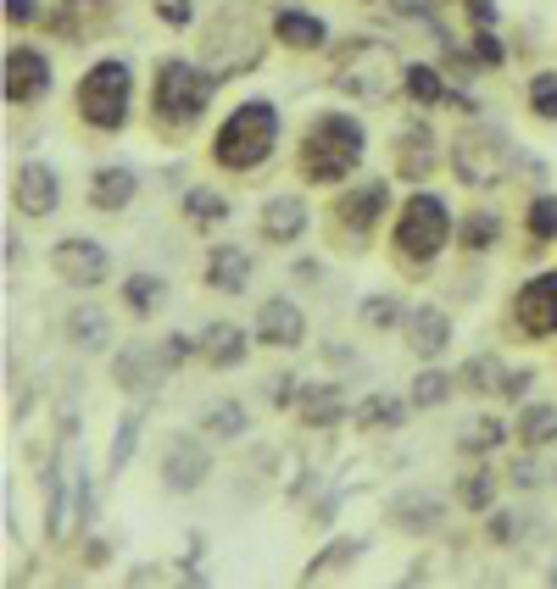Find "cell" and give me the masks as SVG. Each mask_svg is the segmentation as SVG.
<instances>
[{
  "label": "cell",
  "mask_w": 557,
  "mask_h": 589,
  "mask_svg": "<svg viewBox=\"0 0 557 589\" xmlns=\"http://www.w3.org/2000/svg\"><path fill=\"white\" fill-rule=\"evenodd\" d=\"M278 145V112L268 101H246L223 117L218 139H212V162L228 173H257Z\"/></svg>",
  "instance_id": "obj_1"
},
{
  "label": "cell",
  "mask_w": 557,
  "mask_h": 589,
  "mask_svg": "<svg viewBox=\"0 0 557 589\" xmlns=\"http://www.w3.org/2000/svg\"><path fill=\"white\" fill-rule=\"evenodd\" d=\"M335 84L351 101H391L396 84H407V67L385 39H346L335 51Z\"/></svg>",
  "instance_id": "obj_2"
},
{
  "label": "cell",
  "mask_w": 557,
  "mask_h": 589,
  "mask_svg": "<svg viewBox=\"0 0 557 589\" xmlns=\"http://www.w3.org/2000/svg\"><path fill=\"white\" fill-rule=\"evenodd\" d=\"M362 167V128L357 117H318L301 139V173L312 184H346Z\"/></svg>",
  "instance_id": "obj_3"
},
{
  "label": "cell",
  "mask_w": 557,
  "mask_h": 589,
  "mask_svg": "<svg viewBox=\"0 0 557 589\" xmlns=\"http://www.w3.org/2000/svg\"><path fill=\"white\" fill-rule=\"evenodd\" d=\"M262 51H268V39H262V28H257L240 7L218 12V17L201 28V67L218 73V78L251 73V67L262 62Z\"/></svg>",
  "instance_id": "obj_4"
},
{
  "label": "cell",
  "mask_w": 557,
  "mask_h": 589,
  "mask_svg": "<svg viewBox=\"0 0 557 589\" xmlns=\"http://www.w3.org/2000/svg\"><path fill=\"white\" fill-rule=\"evenodd\" d=\"M451 173L469 189H496L513 173V145H507L496 123H462L451 139Z\"/></svg>",
  "instance_id": "obj_5"
},
{
  "label": "cell",
  "mask_w": 557,
  "mask_h": 589,
  "mask_svg": "<svg viewBox=\"0 0 557 589\" xmlns=\"http://www.w3.org/2000/svg\"><path fill=\"white\" fill-rule=\"evenodd\" d=\"M446 239H451V212H446V201L441 195H424L418 189L412 201L401 206V217H396V256H401V267H430L441 251H446Z\"/></svg>",
  "instance_id": "obj_6"
},
{
  "label": "cell",
  "mask_w": 557,
  "mask_h": 589,
  "mask_svg": "<svg viewBox=\"0 0 557 589\" xmlns=\"http://www.w3.org/2000/svg\"><path fill=\"white\" fill-rule=\"evenodd\" d=\"M212 84H218V73H201L190 62H162L157 84H151V106H157V117H168L173 128H184V123H196L207 112Z\"/></svg>",
  "instance_id": "obj_7"
},
{
  "label": "cell",
  "mask_w": 557,
  "mask_h": 589,
  "mask_svg": "<svg viewBox=\"0 0 557 589\" xmlns=\"http://www.w3.org/2000/svg\"><path fill=\"white\" fill-rule=\"evenodd\" d=\"M128 101H134V78H128L123 62H96L78 84V117L89 128H123Z\"/></svg>",
  "instance_id": "obj_8"
},
{
  "label": "cell",
  "mask_w": 557,
  "mask_h": 589,
  "mask_svg": "<svg viewBox=\"0 0 557 589\" xmlns=\"http://www.w3.org/2000/svg\"><path fill=\"white\" fill-rule=\"evenodd\" d=\"M184 356H190V339H184V334L162 339V346H128V351L117 356V378H123L128 389H151V384H162Z\"/></svg>",
  "instance_id": "obj_9"
},
{
  "label": "cell",
  "mask_w": 557,
  "mask_h": 589,
  "mask_svg": "<svg viewBox=\"0 0 557 589\" xmlns=\"http://www.w3.org/2000/svg\"><path fill=\"white\" fill-rule=\"evenodd\" d=\"M513 323L524 339H552L557 334V273H535L513 294Z\"/></svg>",
  "instance_id": "obj_10"
},
{
  "label": "cell",
  "mask_w": 557,
  "mask_h": 589,
  "mask_svg": "<svg viewBox=\"0 0 557 589\" xmlns=\"http://www.w3.org/2000/svg\"><path fill=\"white\" fill-rule=\"evenodd\" d=\"M51 267H57V278H67L73 289H96V284L112 273V256L101 251L96 239H62L57 251H51Z\"/></svg>",
  "instance_id": "obj_11"
},
{
  "label": "cell",
  "mask_w": 557,
  "mask_h": 589,
  "mask_svg": "<svg viewBox=\"0 0 557 589\" xmlns=\"http://www.w3.org/2000/svg\"><path fill=\"white\" fill-rule=\"evenodd\" d=\"M51 89V62L34 45H12L7 51V101L12 106H34L39 95Z\"/></svg>",
  "instance_id": "obj_12"
},
{
  "label": "cell",
  "mask_w": 557,
  "mask_h": 589,
  "mask_svg": "<svg viewBox=\"0 0 557 589\" xmlns=\"http://www.w3.org/2000/svg\"><path fill=\"white\" fill-rule=\"evenodd\" d=\"M12 201L28 212V217H51L62 206V178L51 162H23L17 178H12Z\"/></svg>",
  "instance_id": "obj_13"
},
{
  "label": "cell",
  "mask_w": 557,
  "mask_h": 589,
  "mask_svg": "<svg viewBox=\"0 0 557 589\" xmlns=\"http://www.w3.org/2000/svg\"><path fill=\"white\" fill-rule=\"evenodd\" d=\"M385 206H391V184H385V178H368V184H357L351 195H341V206H335V223H341L351 239H362L368 228H380Z\"/></svg>",
  "instance_id": "obj_14"
},
{
  "label": "cell",
  "mask_w": 557,
  "mask_h": 589,
  "mask_svg": "<svg viewBox=\"0 0 557 589\" xmlns=\"http://www.w3.org/2000/svg\"><path fill=\"white\" fill-rule=\"evenodd\" d=\"M257 339H262V346H273V351L301 346V339H307V317H301V306L290 301V294H273V301H262Z\"/></svg>",
  "instance_id": "obj_15"
},
{
  "label": "cell",
  "mask_w": 557,
  "mask_h": 589,
  "mask_svg": "<svg viewBox=\"0 0 557 589\" xmlns=\"http://www.w3.org/2000/svg\"><path fill=\"white\" fill-rule=\"evenodd\" d=\"M207 451H201V439H173L168 446V462H162V478H168V489L173 496H190V489H201V478H207Z\"/></svg>",
  "instance_id": "obj_16"
},
{
  "label": "cell",
  "mask_w": 557,
  "mask_h": 589,
  "mask_svg": "<svg viewBox=\"0 0 557 589\" xmlns=\"http://www.w3.org/2000/svg\"><path fill=\"white\" fill-rule=\"evenodd\" d=\"M407 346H412V356H441L446 346H451V317L441 312V306H412L407 312Z\"/></svg>",
  "instance_id": "obj_17"
},
{
  "label": "cell",
  "mask_w": 557,
  "mask_h": 589,
  "mask_svg": "<svg viewBox=\"0 0 557 589\" xmlns=\"http://www.w3.org/2000/svg\"><path fill=\"white\" fill-rule=\"evenodd\" d=\"M117 12V0H62L57 7V34L62 39H96Z\"/></svg>",
  "instance_id": "obj_18"
},
{
  "label": "cell",
  "mask_w": 557,
  "mask_h": 589,
  "mask_svg": "<svg viewBox=\"0 0 557 589\" xmlns=\"http://www.w3.org/2000/svg\"><path fill=\"white\" fill-rule=\"evenodd\" d=\"M246 278H251V256L240 251V245H218V251L207 256V284L218 294H246Z\"/></svg>",
  "instance_id": "obj_19"
},
{
  "label": "cell",
  "mask_w": 557,
  "mask_h": 589,
  "mask_svg": "<svg viewBox=\"0 0 557 589\" xmlns=\"http://www.w3.org/2000/svg\"><path fill=\"white\" fill-rule=\"evenodd\" d=\"M262 234H268L273 245L301 239V234H307V206L296 201V195H273V201L262 206Z\"/></svg>",
  "instance_id": "obj_20"
},
{
  "label": "cell",
  "mask_w": 557,
  "mask_h": 589,
  "mask_svg": "<svg viewBox=\"0 0 557 589\" xmlns=\"http://www.w3.org/2000/svg\"><path fill=\"white\" fill-rule=\"evenodd\" d=\"M273 34L290 45V51H323V45H330V28H323L312 12H296V7H285L273 17Z\"/></svg>",
  "instance_id": "obj_21"
},
{
  "label": "cell",
  "mask_w": 557,
  "mask_h": 589,
  "mask_svg": "<svg viewBox=\"0 0 557 589\" xmlns=\"http://www.w3.org/2000/svg\"><path fill=\"white\" fill-rule=\"evenodd\" d=\"M134 189H139V178L128 167H101L96 178H89V206L96 212H123L134 201Z\"/></svg>",
  "instance_id": "obj_22"
},
{
  "label": "cell",
  "mask_w": 557,
  "mask_h": 589,
  "mask_svg": "<svg viewBox=\"0 0 557 589\" xmlns=\"http://www.w3.org/2000/svg\"><path fill=\"white\" fill-rule=\"evenodd\" d=\"M201 356L212 367H240L246 362V328H235V323H207L201 328Z\"/></svg>",
  "instance_id": "obj_23"
},
{
  "label": "cell",
  "mask_w": 557,
  "mask_h": 589,
  "mask_svg": "<svg viewBox=\"0 0 557 589\" xmlns=\"http://www.w3.org/2000/svg\"><path fill=\"white\" fill-rule=\"evenodd\" d=\"M396 167H401V178H424V173L435 167V134H430V123H412V128L401 134Z\"/></svg>",
  "instance_id": "obj_24"
},
{
  "label": "cell",
  "mask_w": 557,
  "mask_h": 589,
  "mask_svg": "<svg viewBox=\"0 0 557 589\" xmlns=\"http://www.w3.org/2000/svg\"><path fill=\"white\" fill-rule=\"evenodd\" d=\"M67 339H73L78 351H101L107 339H112L107 312H101V306H73V312H67Z\"/></svg>",
  "instance_id": "obj_25"
},
{
  "label": "cell",
  "mask_w": 557,
  "mask_h": 589,
  "mask_svg": "<svg viewBox=\"0 0 557 589\" xmlns=\"http://www.w3.org/2000/svg\"><path fill=\"white\" fill-rule=\"evenodd\" d=\"M513 434L524 439L530 451H535V446H552V439H557V406H546V401L524 406V412H519V423H513Z\"/></svg>",
  "instance_id": "obj_26"
},
{
  "label": "cell",
  "mask_w": 557,
  "mask_h": 589,
  "mask_svg": "<svg viewBox=\"0 0 557 589\" xmlns=\"http://www.w3.org/2000/svg\"><path fill=\"white\" fill-rule=\"evenodd\" d=\"M123 301H128V312L151 317V312L168 301V284H162V278H151V273H134V278H123Z\"/></svg>",
  "instance_id": "obj_27"
},
{
  "label": "cell",
  "mask_w": 557,
  "mask_h": 589,
  "mask_svg": "<svg viewBox=\"0 0 557 589\" xmlns=\"http://www.w3.org/2000/svg\"><path fill=\"white\" fill-rule=\"evenodd\" d=\"M184 217H190L196 228H212V223L228 217V201L218 189H190V195H184Z\"/></svg>",
  "instance_id": "obj_28"
},
{
  "label": "cell",
  "mask_w": 557,
  "mask_h": 589,
  "mask_svg": "<svg viewBox=\"0 0 557 589\" xmlns=\"http://www.w3.org/2000/svg\"><path fill=\"white\" fill-rule=\"evenodd\" d=\"M391 517H396L401 528H435V523H441V501H435V496H401V501L391 506Z\"/></svg>",
  "instance_id": "obj_29"
},
{
  "label": "cell",
  "mask_w": 557,
  "mask_h": 589,
  "mask_svg": "<svg viewBox=\"0 0 557 589\" xmlns=\"http://www.w3.org/2000/svg\"><path fill=\"white\" fill-rule=\"evenodd\" d=\"M418 106H435V101H446V84H441V73L430 67V62H412L407 67V84H401Z\"/></svg>",
  "instance_id": "obj_30"
},
{
  "label": "cell",
  "mask_w": 557,
  "mask_h": 589,
  "mask_svg": "<svg viewBox=\"0 0 557 589\" xmlns=\"http://www.w3.org/2000/svg\"><path fill=\"white\" fill-rule=\"evenodd\" d=\"M301 417H307L312 428L335 423V417H341V389H335V384H318V389H307V396H301Z\"/></svg>",
  "instance_id": "obj_31"
},
{
  "label": "cell",
  "mask_w": 557,
  "mask_h": 589,
  "mask_svg": "<svg viewBox=\"0 0 557 589\" xmlns=\"http://www.w3.org/2000/svg\"><path fill=\"white\" fill-rule=\"evenodd\" d=\"M401 417H407V406L391 396H368L357 406V428H401Z\"/></svg>",
  "instance_id": "obj_32"
},
{
  "label": "cell",
  "mask_w": 557,
  "mask_h": 589,
  "mask_svg": "<svg viewBox=\"0 0 557 589\" xmlns=\"http://www.w3.org/2000/svg\"><path fill=\"white\" fill-rule=\"evenodd\" d=\"M201 428H207V434H218V439H235V434L246 428V406H240V401L207 406V412H201Z\"/></svg>",
  "instance_id": "obj_33"
},
{
  "label": "cell",
  "mask_w": 557,
  "mask_h": 589,
  "mask_svg": "<svg viewBox=\"0 0 557 589\" xmlns=\"http://www.w3.org/2000/svg\"><path fill=\"white\" fill-rule=\"evenodd\" d=\"M457 501L469 506V512H491V501H496V478H491V473H462Z\"/></svg>",
  "instance_id": "obj_34"
},
{
  "label": "cell",
  "mask_w": 557,
  "mask_h": 589,
  "mask_svg": "<svg viewBox=\"0 0 557 589\" xmlns=\"http://www.w3.org/2000/svg\"><path fill=\"white\" fill-rule=\"evenodd\" d=\"M457 234H462V251H491V245L502 239V223H496L491 212H474V217L462 223Z\"/></svg>",
  "instance_id": "obj_35"
},
{
  "label": "cell",
  "mask_w": 557,
  "mask_h": 589,
  "mask_svg": "<svg viewBox=\"0 0 557 589\" xmlns=\"http://www.w3.org/2000/svg\"><path fill=\"white\" fill-rule=\"evenodd\" d=\"M530 112L541 123H557V73H535L530 78Z\"/></svg>",
  "instance_id": "obj_36"
},
{
  "label": "cell",
  "mask_w": 557,
  "mask_h": 589,
  "mask_svg": "<svg viewBox=\"0 0 557 589\" xmlns=\"http://www.w3.org/2000/svg\"><path fill=\"white\" fill-rule=\"evenodd\" d=\"M502 439H507V428L496 423V417H480V423H469V428H462V451H496L502 446Z\"/></svg>",
  "instance_id": "obj_37"
},
{
  "label": "cell",
  "mask_w": 557,
  "mask_h": 589,
  "mask_svg": "<svg viewBox=\"0 0 557 589\" xmlns=\"http://www.w3.org/2000/svg\"><path fill=\"white\" fill-rule=\"evenodd\" d=\"M446 396H451V378H446V373L430 367V373H418V378H412V406H441Z\"/></svg>",
  "instance_id": "obj_38"
},
{
  "label": "cell",
  "mask_w": 557,
  "mask_h": 589,
  "mask_svg": "<svg viewBox=\"0 0 557 589\" xmlns=\"http://www.w3.org/2000/svg\"><path fill=\"white\" fill-rule=\"evenodd\" d=\"M139 417H146V412H128L123 423H117V446H112V473H123L128 467V456H134V446H139Z\"/></svg>",
  "instance_id": "obj_39"
},
{
  "label": "cell",
  "mask_w": 557,
  "mask_h": 589,
  "mask_svg": "<svg viewBox=\"0 0 557 589\" xmlns=\"http://www.w3.org/2000/svg\"><path fill=\"white\" fill-rule=\"evenodd\" d=\"M530 239H557V195L530 201Z\"/></svg>",
  "instance_id": "obj_40"
},
{
  "label": "cell",
  "mask_w": 557,
  "mask_h": 589,
  "mask_svg": "<svg viewBox=\"0 0 557 589\" xmlns=\"http://www.w3.org/2000/svg\"><path fill=\"white\" fill-rule=\"evenodd\" d=\"M368 7H380V12H391V17H412V23H424V28H435V34L446 39V28L424 12V0H368Z\"/></svg>",
  "instance_id": "obj_41"
},
{
  "label": "cell",
  "mask_w": 557,
  "mask_h": 589,
  "mask_svg": "<svg viewBox=\"0 0 557 589\" xmlns=\"http://www.w3.org/2000/svg\"><path fill=\"white\" fill-rule=\"evenodd\" d=\"M357 551H362V539H335V546H330V551H323V556H318V562L307 567V578H323L330 567H346V562H351Z\"/></svg>",
  "instance_id": "obj_42"
},
{
  "label": "cell",
  "mask_w": 557,
  "mask_h": 589,
  "mask_svg": "<svg viewBox=\"0 0 557 589\" xmlns=\"http://www.w3.org/2000/svg\"><path fill=\"white\" fill-rule=\"evenodd\" d=\"M502 378H507V373H502L491 356H474L469 367H462V384H469V389H502Z\"/></svg>",
  "instance_id": "obj_43"
},
{
  "label": "cell",
  "mask_w": 557,
  "mask_h": 589,
  "mask_svg": "<svg viewBox=\"0 0 557 589\" xmlns=\"http://www.w3.org/2000/svg\"><path fill=\"white\" fill-rule=\"evenodd\" d=\"M396 317H401V306L391 301V294H374V301H362V323H368V328H391Z\"/></svg>",
  "instance_id": "obj_44"
},
{
  "label": "cell",
  "mask_w": 557,
  "mask_h": 589,
  "mask_svg": "<svg viewBox=\"0 0 557 589\" xmlns=\"http://www.w3.org/2000/svg\"><path fill=\"white\" fill-rule=\"evenodd\" d=\"M491 539H496V546H513V539H524L519 512H496V517H491Z\"/></svg>",
  "instance_id": "obj_45"
},
{
  "label": "cell",
  "mask_w": 557,
  "mask_h": 589,
  "mask_svg": "<svg viewBox=\"0 0 557 589\" xmlns=\"http://www.w3.org/2000/svg\"><path fill=\"white\" fill-rule=\"evenodd\" d=\"M474 57H480L485 67H496V62H502V45H496V34H491V28H480V34H474Z\"/></svg>",
  "instance_id": "obj_46"
},
{
  "label": "cell",
  "mask_w": 557,
  "mask_h": 589,
  "mask_svg": "<svg viewBox=\"0 0 557 589\" xmlns=\"http://www.w3.org/2000/svg\"><path fill=\"white\" fill-rule=\"evenodd\" d=\"M524 389H530V373H507V378H502V396H507V401L524 396Z\"/></svg>",
  "instance_id": "obj_47"
},
{
  "label": "cell",
  "mask_w": 557,
  "mask_h": 589,
  "mask_svg": "<svg viewBox=\"0 0 557 589\" xmlns=\"http://www.w3.org/2000/svg\"><path fill=\"white\" fill-rule=\"evenodd\" d=\"M162 17L168 23H190V7H184V0H162Z\"/></svg>",
  "instance_id": "obj_48"
},
{
  "label": "cell",
  "mask_w": 557,
  "mask_h": 589,
  "mask_svg": "<svg viewBox=\"0 0 557 589\" xmlns=\"http://www.w3.org/2000/svg\"><path fill=\"white\" fill-rule=\"evenodd\" d=\"M513 484H524V489L541 484V467H535V462H519V467H513Z\"/></svg>",
  "instance_id": "obj_49"
},
{
  "label": "cell",
  "mask_w": 557,
  "mask_h": 589,
  "mask_svg": "<svg viewBox=\"0 0 557 589\" xmlns=\"http://www.w3.org/2000/svg\"><path fill=\"white\" fill-rule=\"evenodd\" d=\"M7 17L12 23H28L34 17V0H7Z\"/></svg>",
  "instance_id": "obj_50"
},
{
  "label": "cell",
  "mask_w": 557,
  "mask_h": 589,
  "mask_svg": "<svg viewBox=\"0 0 557 589\" xmlns=\"http://www.w3.org/2000/svg\"><path fill=\"white\" fill-rule=\"evenodd\" d=\"M273 401H296V378L278 373V378H273Z\"/></svg>",
  "instance_id": "obj_51"
},
{
  "label": "cell",
  "mask_w": 557,
  "mask_h": 589,
  "mask_svg": "<svg viewBox=\"0 0 557 589\" xmlns=\"http://www.w3.org/2000/svg\"><path fill=\"white\" fill-rule=\"evenodd\" d=\"M469 12H474L480 23H491V17H496V12H491V0H469Z\"/></svg>",
  "instance_id": "obj_52"
}]
</instances>
